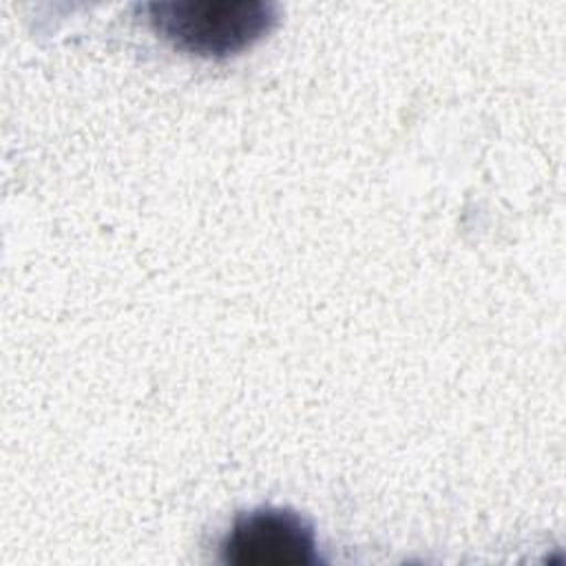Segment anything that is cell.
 I'll list each match as a JSON object with an SVG mask.
<instances>
[{
  "label": "cell",
  "instance_id": "6da1fadb",
  "mask_svg": "<svg viewBox=\"0 0 566 566\" xmlns=\"http://www.w3.org/2000/svg\"><path fill=\"white\" fill-rule=\"evenodd\" d=\"M144 11L172 46L203 57L239 53L276 22V4L263 0H159Z\"/></svg>",
  "mask_w": 566,
  "mask_h": 566
},
{
  "label": "cell",
  "instance_id": "7a4b0ae2",
  "mask_svg": "<svg viewBox=\"0 0 566 566\" xmlns=\"http://www.w3.org/2000/svg\"><path fill=\"white\" fill-rule=\"evenodd\" d=\"M219 548L221 559L237 566H312L318 562L314 526L301 513L279 506L239 513Z\"/></svg>",
  "mask_w": 566,
  "mask_h": 566
}]
</instances>
